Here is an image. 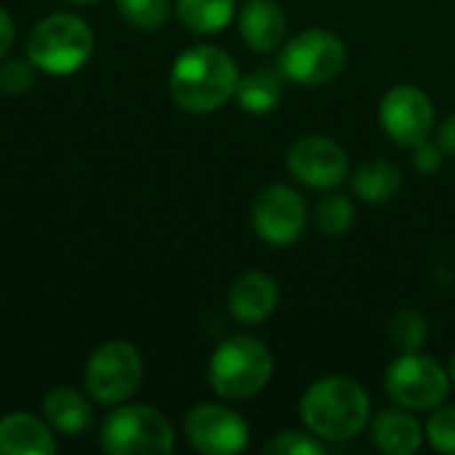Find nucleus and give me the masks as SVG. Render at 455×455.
<instances>
[{"mask_svg":"<svg viewBox=\"0 0 455 455\" xmlns=\"http://www.w3.org/2000/svg\"><path fill=\"white\" fill-rule=\"evenodd\" d=\"M240 85L237 61L216 45H195L184 51L171 69V96L176 107L192 115L221 109Z\"/></svg>","mask_w":455,"mask_h":455,"instance_id":"f257e3e1","label":"nucleus"},{"mask_svg":"<svg viewBox=\"0 0 455 455\" xmlns=\"http://www.w3.org/2000/svg\"><path fill=\"white\" fill-rule=\"evenodd\" d=\"M304 427L328 443H347L371 424V397L355 379L328 376L315 381L299 405Z\"/></svg>","mask_w":455,"mask_h":455,"instance_id":"f03ea898","label":"nucleus"},{"mask_svg":"<svg viewBox=\"0 0 455 455\" xmlns=\"http://www.w3.org/2000/svg\"><path fill=\"white\" fill-rule=\"evenodd\" d=\"M275 373L269 347L248 333L224 339L208 365V381L224 400H251L267 389Z\"/></svg>","mask_w":455,"mask_h":455,"instance_id":"7ed1b4c3","label":"nucleus"},{"mask_svg":"<svg viewBox=\"0 0 455 455\" xmlns=\"http://www.w3.org/2000/svg\"><path fill=\"white\" fill-rule=\"evenodd\" d=\"M93 51V32L88 21L75 13L45 16L27 37V59L48 75L77 72Z\"/></svg>","mask_w":455,"mask_h":455,"instance_id":"20e7f679","label":"nucleus"},{"mask_svg":"<svg viewBox=\"0 0 455 455\" xmlns=\"http://www.w3.org/2000/svg\"><path fill=\"white\" fill-rule=\"evenodd\" d=\"M349 61L347 45L336 32L312 27L280 45L277 67L285 80L307 88H320L333 83Z\"/></svg>","mask_w":455,"mask_h":455,"instance_id":"39448f33","label":"nucleus"},{"mask_svg":"<svg viewBox=\"0 0 455 455\" xmlns=\"http://www.w3.org/2000/svg\"><path fill=\"white\" fill-rule=\"evenodd\" d=\"M99 443L109 455H165L173 451L176 435L157 408L125 405L109 413Z\"/></svg>","mask_w":455,"mask_h":455,"instance_id":"423d86ee","label":"nucleus"},{"mask_svg":"<svg viewBox=\"0 0 455 455\" xmlns=\"http://www.w3.org/2000/svg\"><path fill=\"white\" fill-rule=\"evenodd\" d=\"M451 373L437 360L421 355V352H405L400 355L389 368L384 379V389L405 411H435L445 403L451 392Z\"/></svg>","mask_w":455,"mask_h":455,"instance_id":"0eeeda50","label":"nucleus"},{"mask_svg":"<svg viewBox=\"0 0 455 455\" xmlns=\"http://www.w3.org/2000/svg\"><path fill=\"white\" fill-rule=\"evenodd\" d=\"M144 376L141 355L128 341H109L99 347L85 365V392L99 405H120L136 395Z\"/></svg>","mask_w":455,"mask_h":455,"instance_id":"6e6552de","label":"nucleus"},{"mask_svg":"<svg viewBox=\"0 0 455 455\" xmlns=\"http://www.w3.org/2000/svg\"><path fill=\"white\" fill-rule=\"evenodd\" d=\"M251 221L264 243L275 248H291L307 229V203L293 187L269 184L256 195Z\"/></svg>","mask_w":455,"mask_h":455,"instance_id":"1a4fd4ad","label":"nucleus"},{"mask_svg":"<svg viewBox=\"0 0 455 455\" xmlns=\"http://www.w3.org/2000/svg\"><path fill=\"white\" fill-rule=\"evenodd\" d=\"M435 115L437 112H435L429 93L411 83L389 88L379 107L381 128L387 131V136L395 144L408 147V149L419 147L421 141L432 136Z\"/></svg>","mask_w":455,"mask_h":455,"instance_id":"9d476101","label":"nucleus"},{"mask_svg":"<svg viewBox=\"0 0 455 455\" xmlns=\"http://www.w3.org/2000/svg\"><path fill=\"white\" fill-rule=\"evenodd\" d=\"M187 443L205 455H235L243 453L251 443L248 424L224 405L203 403L187 413L184 421Z\"/></svg>","mask_w":455,"mask_h":455,"instance_id":"9b49d317","label":"nucleus"},{"mask_svg":"<svg viewBox=\"0 0 455 455\" xmlns=\"http://www.w3.org/2000/svg\"><path fill=\"white\" fill-rule=\"evenodd\" d=\"M293 179L312 189H336L349 176V155L333 139L309 133L296 139L285 155Z\"/></svg>","mask_w":455,"mask_h":455,"instance_id":"f8f14e48","label":"nucleus"},{"mask_svg":"<svg viewBox=\"0 0 455 455\" xmlns=\"http://www.w3.org/2000/svg\"><path fill=\"white\" fill-rule=\"evenodd\" d=\"M280 304V288L267 272H245L229 288V312L243 325L267 323Z\"/></svg>","mask_w":455,"mask_h":455,"instance_id":"ddd939ff","label":"nucleus"},{"mask_svg":"<svg viewBox=\"0 0 455 455\" xmlns=\"http://www.w3.org/2000/svg\"><path fill=\"white\" fill-rule=\"evenodd\" d=\"M240 37L256 53H275L285 43L288 19L277 0H245L237 16Z\"/></svg>","mask_w":455,"mask_h":455,"instance_id":"4468645a","label":"nucleus"},{"mask_svg":"<svg viewBox=\"0 0 455 455\" xmlns=\"http://www.w3.org/2000/svg\"><path fill=\"white\" fill-rule=\"evenodd\" d=\"M371 437L373 445L387 455H413L424 445V429L413 411L405 408L381 411L371 424Z\"/></svg>","mask_w":455,"mask_h":455,"instance_id":"2eb2a0df","label":"nucleus"},{"mask_svg":"<svg viewBox=\"0 0 455 455\" xmlns=\"http://www.w3.org/2000/svg\"><path fill=\"white\" fill-rule=\"evenodd\" d=\"M51 429L32 413H8L0 419V455H53Z\"/></svg>","mask_w":455,"mask_h":455,"instance_id":"dca6fc26","label":"nucleus"},{"mask_svg":"<svg viewBox=\"0 0 455 455\" xmlns=\"http://www.w3.org/2000/svg\"><path fill=\"white\" fill-rule=\"evenodd\" d=\"M43 416L51 424L53 432L59 435H69L77 437L83 432L91 429L93 424V411L91 405L83 400L80 392H75L72 387H61L53 389L45 400H43Z\"/></svg>","mask_w":455,"mask_h":455,"instance_id":"f3484780","label":"nucleus"},{"mask_svg":"<svg viewBox=\"0 0 455 455\" xmlns=\"http://www.w3.org/2000/svg\"><path fill=\"white\" fill-rule=\"evenodd\" d=\"M352 189L363 203L384 205L403 189V171L397 163L376 157L371 163H363L352 176Z\"/></svg>","mask_w":455,"mask_h":455,"instance_id":"a211bd4d","label":"nucleus"},{"mask_svg":"<svg viewBox=\"0 0 455 455\" xmlns=\"http://www.w3.org/2000/svg\"><path fill=\"white\" fill-rule=\"evenodd\" d=\"M283 83H285V75L280 72V67H261L240 77L235 96L243 109L253 115H267L283 101Z\"/></svg>","mask_w":455,"mask_h":455,"instance_id":"6ab92c4d","label":"nucleus"},{"mask_svg":"<svg viewBox=\"0 0 455 455\" xmlns=\"http://www.w3.org/2000/svg\"><path fill=\"white\" fill-rule=\"evenodd\" d=\"M176 13L189 32L216 35L235 16V0H179Z\"/></svg>","mask_w":455,"mask_h":455,"instance_id":"aec40b11","label":"nucleus"},{"mask_svg":"<svg viewBox=\"0 0 455 455\" xmlns=\"http://www.w3.org/2000/svg\"><path fill=\"white\" fill-rule=\"evenodd\" d=\"M355 219H357L355 203L344 195H328L315 208V227L331 237L347 235L355 227Z\"/></svg>","mask_w":455,"mask_h":455,"instance_id":"412c9836","label":"nucleus"},{"mask_svg":"<svg viewBox=\"0 0 455 455\" xmlns=\"http://www.w3.org/2000/svg\"><path fill=\"white\" fill-rule=\"evenodd\" d=\"M427 339H429V325L419 312L403 309L389 320V341L397 347L400 355L419 352L427 344Z\"/></svg>","mask_w":455,"mask_h":455,"instance_id":"4be33fe9","label":"nucleus"},{"mask_svg":"<svg viewBox=\"0 0 455 455\" xmlns=\"http://www.w3.org/2000/svg\"><path fill=\"white\" fill-rule=\"evenodd\" d=\"M120 16L139 27V29H157L168 21L171 13V3L168 0H115Z\"/></svg>","mask_w":455,"mask_h":455,"instance_id":"5701e85b","label":"nucleus"},{"mask_svg":"<svg viewBox=\"0 0 455 455\" xmlns=\"http://www.w3.org/2000/svg\"><path fill=\"white\" fill-rule=\"evenodd\" d=\"M264 453L269 455H323L325 453V445L320 443L317 435H307V432H280L275 435L267 445H264Z\"/></svg>","mask_w":455,"mask_h":455,"instance_id":"b1692460","label":"nucleus"},{"mask_svg":"<svg viewBox=\"0 0 455 455\" xmlns=\"http://www.w3.org/2000/svg\"><path fill=\"white\" fill-rule=\"evenodd\" d=\"M424 440L437 453L455 455V408H435V413L427 421Z\"/></svg>","mask_w":455,"mask_h":455,"instance_id":"393cba45","label":"nucleus"},{"mask_svg":"<svg viewBox=\"0 0 455 455\" xmlns=\"http://www.w3.org/2000/svg\"><path fill=\"white\" fill-rule=\"evenodd\" d=\"M37 67L29 59H13L0 67V91L5 96H21L32 88Z\"/></svg>","mask_w":455,"mask_h":455,"instance_id":"a878e982","label":"nucleus"},{"mask_svg":"<svg viewBox=\"0 0 455 455\" xmlns=\"http://www.w3.org/2000/svg\"><path fill=\"white\" fill-rule=\"evenodd\" d=\"M413 165L421 173H437L445 165V149L427 139L419 147H413Z\"/></svg>","mask_w":455,"mask_h":455,"instance_id":"bb28decb","label":"nucleus"},{"mask_svg":"<svg viewBox=\"0 0 455 455\" xmlns=\"http://www.w3.org/2000/svg\"><path fill=\"white\" fill-rule=\"evenodd\" d=\"M13 37H16V29H13V19L5 8H0V59L11 51L13 45Z\"/></svg>","mask_w":455,"mask_h":455,"instance_id":"cd10ccee","label":"nucleus"},{"mask_svg":"<svg viewBox=\"0 0 455 455\" xmlns=\"http://www.w3.org/2000/svg\"><path fill=\"white\" fill-rule=\"evenodd\" d=\"M437 144L445 149V155H453L455 157V112L440 125V136H437Z\"/></svg>","mask_w":455,"mask_h":455,"instance_id":"c85d7f7f","label":"nucleus"},{"mask_svg":"<svg viewBox=\"0 0 455 455\" xmlns=\"http://www.w3.org/2000/svg\"><path fill=\"white\" fill-rule=\"evenodd\" d=\"M448 373H451V381L455 384V355H453V360H451V368H448Z\"/></svg>","mask_w":455,"mask_h":455,"instance_id":"c756f323","label":"nucleus"},{"mask_svg":"<svg viewBox=\"0 0 455 455\" xmlns=\"http://www.w3.org/2000/svg\"><path fill=\"white\" fill-rule=\"evenodd\" d=\"M69 3H91V0H69Z\"/></svg>","mask_w":455,"mask_h":455,"instance_id":"7c9ffc66","label":"nucleus"}]
</instances>
